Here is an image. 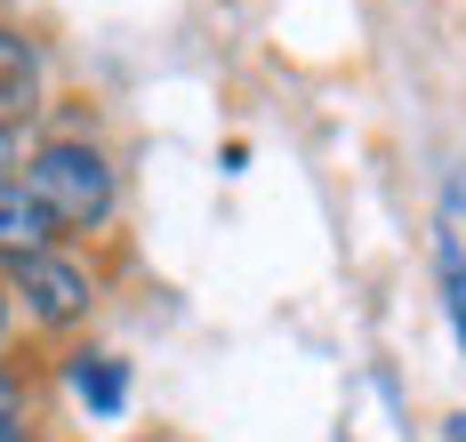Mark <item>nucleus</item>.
<instances>
[{"mask_svg":"<svg viewBox=\"0 0 466 442\" xmlns=\"http://www.w3.org/2000/svg\"><path fill=\"white\" fill-rule=\"evenodd\" d=\"M0 330H8V290H0Z\"/></svg>","mask_w":466,"mask_h":442,"instance_id":"11","label":"nucleus"},{"mask_svg":"<svg viewBox=\"0 0 466 442\" xmlns=\"http://www.w3.org/2000/svg\"><path fill=\"white\" fill-rule=\"evenodd\" d=\"M434 282H442V314H451V338H459V354H466V242L442 226L434 234Z\"/></svg>","mask_w":466,"mask_h":442,"instance_id":"6","label":"nucleus"},{"mask_svg":"<svg viewBox=\"0 0 466 442\" xmlns=\"http://www.w3.org/2000/svg\"><path fill=\"white\" fill-rule=\"evenodd\" d=\"M8 169H25V146H16V129L0 121V177H8Z\"/></svg>","mask_w":466,"mask_h":442,"instance_id":"8","label":"nucleus"},{"mask_svg":"<svg viewBox=\"0 0 466 442\" xmlns=\"http://www.w3.org/2000/svg\"><path fill=\"white\" fill-rule=\"evenodd\" d=\"M48 209L33 194H25V177H0V257L16 266V257H33V249H48Z\"/></svg>","mask_w":466,"mask_h":442,"instance_id":"4","label":"nucleus"},{"mask_svg":"<svg viewBox=\"0 0 466 442\" xmlns=\"http://www.w3.org/2000/svg\"><path fill=\"white\" fill-rule=\"evenodd\" d=\"M0 442H33V435H25V427H0Z\"/></svg>","mask_w":466,"mask_h":442,"instance_id":"10","label":"nucleus"},{"mask_svg":"<svg viewBox=\"0 0 466 442\" xmlns=\"http://www.w3.org/2000/svg\"><path fill=\"white\" fill-rule=\"evenodd\" d=\"M16 418H25V387L0 370V427H16Z\"/></svg>","mask_w":466,"mask_h":442,"instance_id":"7","label":"nucleus"},{"mask_svg":"<svg viewBox=\"0 0 466 442\" xmlns=\"http://www.w3.org/2000/svg\"><path fill=\"white\" fill-rule=\"evenodd\" d=\"M442 442H466V410H459V418H442Z\"/></svg>","mask_w":466,"mask_h":442,"instance_id":"9","label":"nucleus"},{"mask_svg":"<svg viewBox=\"0 0 466 442\" xmlns=\"http://www.w3.org/2000/svg\"><path fill=\"white\" fill-rule=\"evenodd\" d=\"M25 194L48 209V226L89 234V226H105V217H113L121 186H113V161H105L89 137H48V146L25 161Z\"/></svg>","mask_w":466,"mask_h":442,"instance_id":"1","label":"nucleus"},{"mask_svg":"<svg viewBox=\"0 0 466 442\" xmlns=\"http://www.w3.org/2000/svg\"><path fill=\"white\" fill-rule=\"evenodd\" d=\"M73 394L96 418H121L129 410V362L121 354H73Z\"/></svg>","mask_w":466,"mask_h":442,"instance_id":"5","label":"nucleus"},{"mask_svg":"<svg viewBox=\"0 0 466 442\" xmlns=\"http://www.w3.org/2000/svg\"><path fill=\"white\" fill-rule=\"evenodd\" d=\"M8 274H16V297H25V314H33L41 330L89 322V306H96L89 266H73V257H56V249H33V257H16Z\"/></svg>","mask_w":466,"mask_h":442,"instance_id":"2","label":"nucleus"},{"mask_svg":"<svg viewBox=\"0 0 466 442\" xmlns=\"http://www.w3.org/2000/svg\"><path fill=\"white\" fill-rule=\"evenodd\" d=\"M33 97H41V49H33L16 25H0V121L16 129V121L33 113Z\"/></svg>","mask_w":466,"mask_h":442,"instance_id":"3","label":"nucleus"}]
</instances>
